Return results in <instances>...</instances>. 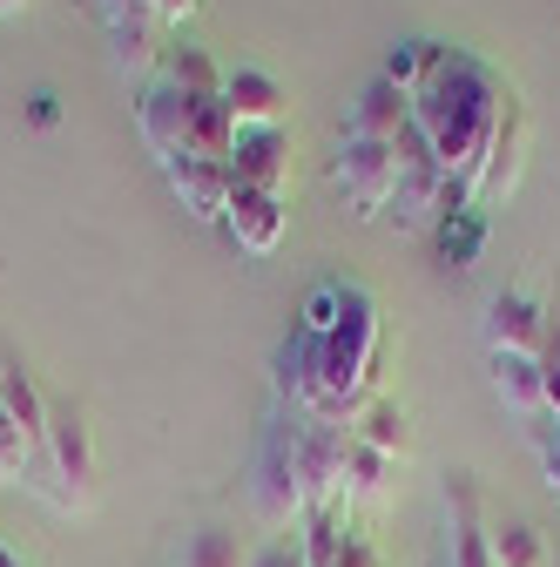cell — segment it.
Instances as JSON below:
<instances>
[{"instance_id": "1", "label": "cell", "mask_w": 560, "mask_h": 567, "mask_svg": "<svg viewBox=\"0 0 560 567\" xmlns=\"http://www.w3.org/2000/svg\"><path fill=\"white\" fill-rule=\"evenodd\" d=\"M507 95L514 89L486 61H473V54H459L439 82H426V89L412 95V122L426 128V142H433V156H439L446 176L473 183V169L486 156V142H494V122H500Z\"/></svg>"}, {"instance_id": "2", "label": "cell", "mask_w": 560, "mask_h": 567, "mask_svg": "<svg viewBox=\"0 0 560 567\" xmlns=\"http://www.w3.org/2000/svg\"><path fill=\"white\" fill-rule=\"evenodd\" d=\"M28 493H41V501L54 514H89L95 493H102V460H95V425L82 405H48V433L34 446V466L21 480Z\"/></svg>"}, {"instance_id": "3", "label": "cell", "mask_w": 560, "mask_h": 567, "mask_svg": "<svg viewBox=\"0 0 560 567\" xmlns=\"http://www.w3.org/2000/svg\"><path fill=\"white\" fill-rule=\"evenodd\" d=\"M250 501L263 514V527H298L311 514V493H304V473H298V425L277 419L263 433V453H257V480H250Z\"/></svg>"}, {"instance_id": "4", "label": "cell", "mask_w": 560, "mask_h": 567, "mask_svg": "<svg viewBox=\"0 0 560 567\" xmlns=\"http://www.w3.org/2000/svg\"><path fill=\"white\" fill-rule=\"evenodd\" d=\"M331 183L344 189V203H352V217H385L392 209V189H398V156L392 142H372V135H344L338 156H331Z\"/></svg>"}, {"instance_id": "5", "label": "cell", "mask_w": 560, "mask_h": 567, "mask_svg": "<svg viewBox=\"0 0 560 567\" xmlns=\"http://www.w3.org/2000/svg\"><path fill=\"white\" fill-rule=\"evenodd\" d=\"M527 150H533V115H527L520 95H507V109H500V122H494V142H486V156H479V169H473V203H479V209L520 189Z\"/></svg>"}, {"instance_id": "6", "label": "cell", "mask_w": 560, "mask_h": 567, "mask_svg": "<svg viewBox=\"0 0 560 567\" xmlns=\"http://www.w3.org/2000/svg\"><path fill=\"white\" fill-rule=\"evenodd\" d=\"M344 446H352V425L331 419H298V473L311 493V514H338L352 493H344Z\"/></svg>"}, {"instance_id": "7", "label": "cell", "mask_w": 560, "mask_h": 567, "mask_svg": "<svg viewBox=\"0 0 560 567\" xmlns=\"http://www.w3.org/2000/svg\"><path fill=\"white\" fill-rule=\"evenodd\" d=\"M446 560L453 567H494V507L479 473L446 480Z\"/></svg>"}, {"instance_id": "8", "label": "cell", "mask_w": 560, "mask_h": 567, "mask_svg": "<svg viewBox=\"0 0 560 567\" xmlns=\"http://www.w3.org/2000/svg\"><path fill=\"white\" fill-rule=\"evenodd\" d=\"M230 183L263 189V196H291V135L284 128H237Z\"/></svg>"}, {"instance_id": "9", "label": "cell", "mask_w": 560, "mask_h": 567, "mask_svg": "<svg viewBox=\"0 0 560 567\" xmlns=\"http://www.w3.org/2000/svg\"><path fill=\"white\" fill-rule=\"evenodd\" d=\"M540 338H547V298L533 284H507V291L486 305V344L494 351H533L540 359Z\"/></svg>"}, {"instance_id": "10", "label": "cell", "mask_w": 560, "mask_h": 567, "mask_svg": "<svg viewBox=\"0 0 560 567\" xmlns=\"http://www.w3.org/2000/svg\"><path fill=\"white\" fill-rule=\"evenodd\" d=\"M189 95H176L163 75L143 89V95H135V135H143L149 142V156L156 163H176L183 156V142H189Z\"/></svg>"}, {"instance_id": "11", "label": "cell", "mask_w": 560, "mask_h": 567, "mask_svg": "<svg viewBox=\"0 0 560 567\" xmlns=\"http://www.w3.org/2000/svg\"><path fill=\"white\" fill-rule=\"evenodd\" d=\"M284 224H291V209L284 196H263V189H237L230 209H224V230L243 257H270L277 244H284Z\"/></svg>"}, {"instance_id": "12", "label": "cell", "mask_w": 560, "mask_h": 567, "mask_svg": "<svg viewBox=\"0 0 560 567\" xmlns=\"http://www.w3.org/2000/svg\"><path fill=\"white\" fill-rule=\"evenodd\" d=\"M163 176H169L176 203L189 209L196 224H224V209H230V196H237L230 163H196V156H176V163H163Z\"/></svg>"}, {"instance_id": "13", "label": "cell", "mask_w": 560, "mask_h": 567, "mask_svg": "<svg viewBox=\"0 0 560 567\" xmlns=\"http://www.w3.org/2000/svg\"><path fill=\"white\" fill-rule=\"evenodd\" d=\"M224 109L237 128H284L291 115V89L263 75V68H230V82H224Z\"/></svg>"}, {"instance_id": "14", "label": "cell", "mask_w": 560, "mask_h": 567, "mask_svg": "<svg viewBox=\"0 0 560 567\" xmlns=\"http://www.w3.org/2000/svg\"><path fill=\"white\" fill-rule=\"evenodd\" d=\"M156 75H163L176 95H189V102H224L230 68H217V54H209V48H196V41H169V54H163V68H156Z\"/></svg>"}, {"instance_id": "15", "label": "cell", "mask_w": 560, "mask_h": 567, "mask_svg": "<svg viewBox=\"0 0 560 567\" xmlns=\"http://www.w3.org/2000/svg\"><path fill=\"white\" fill-rule=\"evenodd\" d=\"M494 392L520 412V419H540L547 412V372L533 351H494Z\"/></svg>"}, {"instance_id": "16", "label": "cell", "mask_w": 560, "mask_h": 567, "mask_svg": "<svg viewBox=\"0 0 560 567\" xmlns=\"http://www.w3.org/2000/svg\"><path fill=\"white\" fill-rule=\"evenodd\" d=\"M439 189H446V169H439V163H426V169H398V189H392V209H385V217H392L398 230H426V224H439Z\"/></svg>"}, {"instance_id": "17", "label": "cell", "mask_w": 560, "mask_h": 567, "mask_svg": "<svg viewBox=\"0 0 560 567\" xmlns=\"http://www.w3.org/2000/svg\"><path fill=\"white\" fill-rule=\"evenodd\" d=\"M163 34L169 28H156L149 14H108V41H115V61L128 68V75H156L163 68V54H169Z\"/></svg>"}, {"instance_id": "18", "label": "cell", "mask_w": 560, "mask_h": 567, "mask_svg": "<svg viewBox=\"0 0 560 567\" xmlns=\"http://www.w3.org/2000/svg\"><path fill=\"white\" fill-rule=\"evenodd\" d=\"M0 405H8V419L41 446V433H48V405H54V399L34 385V372H28L21 359H8V351H0Z\"/></svg>"}, {"instance_id": "19", "label": "cell", "mask_w": 560, "mask_h": 567, "mask_svg": "<svg viewBox=\"0 0 560 567\" xmlns=\"http://www.w3.org/2000/svg\"><path fill=\"white\" fill-rule=\"evenodd\" d=\"M405 122H412V95H405V89H392V82H365V95L352 102V128H344V135L392 142Z\"/></svg>"}, {"instance_id": "20", "label": "cell", "mask_w": 560, "mask_h": 567, "mask_svg": "<svg viewBox=\"0 0 560 567\" xmlns=\"http://www.w3.org/2000/svg\"><path fill=\"white\" fill-rule=\"evenodd\" d=\"M352 433H359L365 446H378L385 460H405V453H412V412H405L398 399H372V405L352 419Z\"/></svg>"}, {"instance_id": "21", "label": "cell", "mask_w": 560, "mask_h": 567, "mask_svg": "<svg viewBox=\"0 0 560 567\" xmlns=\"http://www.w3.org/2000/svg\"><path fill=\"white\" fill-rule=\"evenodd\" d=\"M230 150H237L230 109H224V102H196V109H189V142H183V156H196V163H230Z\"/></svg>"}, {"instance_id": "22", "label": "cell", "mask_w": 560, "mask_h": 567, "mask_svg": "<svg viewBox=\"0 0 560 567\" xmlns=\"http://www.w3.org/2000/svg\"><path fill=\"white\" fill-rule=\"evenodd\" d=\"M494 567H553V540L533 520H494Z\"/></svg>"}, {"instance_id": "23", "label": "cell", "mask_w": 560, "mask_h": 567, "mask_svg": "<svg viewBox=\"0 0 560 567\" xmlns=\"http://www.w3.org/2000/svg\"><path fill=\"white\" fill-rule=\"evenodd\" d=\"M392 466L398 460H385L378 446H365L352 433V446H344V493H352V501H378V493L392 486Z\"/></svg>"}, {"instance_id": "24", "label": "cell", "mask_w": 560, "mask_h": 567, "mask_svg": "<svg viewBox=\"0 0 560 567\" xmlns=\"http://www.w3.org/2000/svg\"><path fill=\"white\" fill-rule=\"evenodd\" d=\"M176 567H250V554H243V540L230 527H203V534L183 540V560Z\"/></svg>"}, {"instance_id": "25", "label": "cell", "mask_w": 560, "mask_h": 567, "mask_svg": "<svg viewBox=\"0 0 560 567\" xmlns=\"http://www.w3.org/2000/svg\"><path fill=\"white\" fill-rule=\"evenodd\" d=\"M479 244H486V224H479V209H459V217H439V250H446V264L473 270Z\"/></svg>"}, {"instance_id": "26", "label": "cell", "mask_w": 560, "mask_h": 567, "mask_svg": "<svg viewBox=\"0 0 560 567\" xmlns=\"http://www.w3.org/2000/svg\"><path fill=\"white\" fill-rule=\"evenodd\" d=\"M28 466H34V440L8 419V405H0V480H28Z\"/></svg>"}, {"instance_id": "27", "label": "cell", "mask_w": 560, "mask_h": 567, "mask_svg": "<svg viewBox=\"0 0 560 567\" xmlns=\"http://www.w3.org/2000/svg\"><path fill=\"white\" fill-rule=\"evenodd\" d=\"M378 82H392V89L418 95V41H398V48H385V68H378Z\"/></svg>"}, {"instance_id": "28", "label": "cell", "mask_w": 560, "mask_h": 567, "mask_svg": "<svg viewBox=\"0 0 560 567\" xmlns=\"http://www.w3.org/2000/svg\"><path fill=\"white\" fill-rule=\"evenodd\" d=\"M331 567H385V560H378V547H372L365 534H338V554H331Z\"/></svg>"}, {"instance_id": "29", "label": "cell", "mask_w": 560, "mask_h": 567, "mask_svg": "<svg viewBox=\"0 0 560 567\" xmlns=\"http://www.w3.org/2000/svg\"><path fill=\"white\" fill-rule=\"evenodd\" d=\"M250 567H311V560H304V547H298V540L277 534V540H263V547L250 554Z\"/></svg>"}, {"instance_id": "30", "label": "cell", "mask_w": 560, "mask_h": 567, "mask_svg": "<svg viewBox=\"0 0 560 567\" xmlns=\"http://www.w3.org/2000/svg\"><path fill=\"white\" fill-rule=\"evenodd\" d=\"M196 14V0H156V28H183Z\"/></svg>"}, {"instance_id": "31", "label": "cell", "mask_w": 560, "mask_h": 567, "mask_svg": "<svg viewBox=\"0 0 560 567\" xmlns=\"http://www.w3.org/2000/svg\"><path fill=\"white\" fill-rule=\"evenodd\" d=\"M0 567H28V560H21V554H14L8 540H0Z\"/></svg>"}, {"instance_id": "32", "label": "cell", "mask_w": 560, "mask_h": 567, "mask_svg": "<svg viewBox=\"0 0 560 567\" xmlns=\"http://www.w3.org/2000/svg\"><path fill=\"white\" fill-rule=\"evenodd\" d=\"M28 8V0H0V14H21Z\"/></svg>"}, {"instance_id": "33", "label": "cell", "mask_w": 560, "mask_h": 567, "mask_svg": "<svg viewBox=\"0 0 560 567\" xmlns=\"http://www.w3.org/2000/svg\"><path fill=\"white\" fill-rule=\"evenodd\" d=\"M553 440H560V419H553Z\"/></svg>"}, {"instance_id": "34", "label": "cell", "mask_w": 560, "mask_h": 567, "mask_svg": "<svg viewBox=\"0 0 560 567\" xmlns=\"http://www.w3.org/2000/svg\"><path fill=\"white\" fill-rule=\"evenodd\" d=\"M553 567H560V547H553Z\"/></svg>"}]
</instances>
